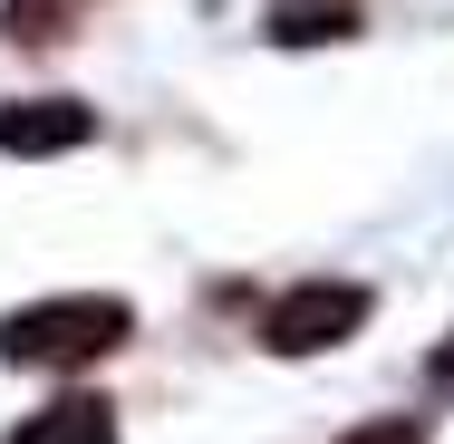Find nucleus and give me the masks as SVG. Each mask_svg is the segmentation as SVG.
Instances as JSON below:
<instances>
[{"label": "nucleus", "instance_id": "423d86ee", "mask_svg": "<svg viewBox=\"0 0 454 444\" xmlns=\"http://www.w3.org/2000/svg\"><path fill=\"white\" fill-rule=\"evenodd\" d=\"M59 19H68L59 0H10V10H0V29H10V39H29V49H49V39H68Z\"/></svg>", "mask_w": 454, "mask_h": 444}, {"label": "nucleus", "instance_id": "7ed1b4c3", "mask_svg": "<svg viewBox=\"0 0 454 444\" xmlns=\"http://www.w3.org/2000/svg\"><path fill=\"white\" fill-rule=\"evenodd\" d=\"M97 136V106L78 97H10L0 106V155H78Z\"/></svg>", "mask_w": 454, "mask_h": 444}, {"label": "nucleus", "instance_id": "0eeeda50", "mask_svg": "<svg viewBox=\"0 0 454 444\" xmlns=\"http://www.w3.org/2000/svg\"><path fill=\"white\" fill-rule=\"evenodd\" d=\"M348 444H426V435H416L406 416H377V425H358V435H348Z\"/></svg>", "mask_w": 454, "mask_h": 444}, {"label": "nucleus", "instance_id": "39448f33", "mask_svg": "<svg viewBox=\"0 0 454 444\" xmlns=\"http://www.w3.org/2000/svg\"><path fill=\"white\" fill-rule=\"evenodd\" d=\"M280 49H319V39H358V0H271Z\"/></svg>", "mask_w": 454, "mask_h": 444}, {"label": "nucleus", "instance_id": "20e7f679", "mask_svg": "<svg viewBox=\"0 0 454 444\" xmlns=\"http://www.w3.org/2000/svg\"><path fill=\"white\" fill-rule=\"evenodd\" d=\"M10 444H116V406L106 396H49L39 416H20Z\"/></svg>", "mask_w": 454, "mask_h": 444}, {"label": "nucleus", "instance_id": "f03ea898", "mask_svg": "<svg viewBox=\"0 0 454 444\" xmlns=\"http://www.w3.org/2000/svg\"><path fill=\"white\" fill-rule=\"evenodd\" d=\"M367 329V290L358 280H300L262 309V348L271 357H329Z\"/></svg>", "mask_w": 454, "mask_h": 444}, {"label": "nucleus", "instance_id": "f257e3e1", "mask_svg": "<svg viewBox=\"0 0 454 444\" xmlns=\"http://www.w3.org/2000/svg\"><path fill=\"white\" fill-rule=\"evenodd\" d=\"M136 339V309L106 290H68V300H29L0 319V367H97L106 348Z\"/></svg>", "mask_w": 454, "mask_h": 444}, {"label": "nucleus", "instance_id": "6e6552de", "mask_svg": "<svg viewBox=\"0 0 454 444\" xmlns=\"http://www.w3.org/2000/svg\"><path fill=\"white\" fill-rule=\"evenodd\" d=\"M435 386H454V339H445V348H435Z\"/></svg>", "mask_w": 454, "mask_h": 444}]
</instances>
